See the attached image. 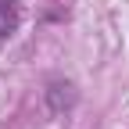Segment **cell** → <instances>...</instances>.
I'll return each instance as SVG.
<instances>
[{
  "instance_id": "2",
  "label": "cell",
  "mask_w": 129,
  "mask_h": 129,
  "mask_svg": "<svg viewBox=\"0 0 129 129\" xmlns=\"http://www.w3.org/2000/svg\"><path fill=\"white\" fill-rule=\"evenodd\" d=\"M75 101H79V93H75V86H72V83H61V79H57V83L47 86V108H50L54 115L68 111Z\"/></svg>"
},
{
  "instance_id": "1",
  "label": "cell",
  "mask_w": 129,
  "mask_h": 129,
  "mask_svg": "<svg viewBox=\"0 0 129 129\" xmlns=\"http://www.w3.org/2000/svg\"><path fill=\"white\" fill-rule=\"evenodd\" d=\"M22 29V0H0V47Z\"/></svg>"
}]
</instances>
